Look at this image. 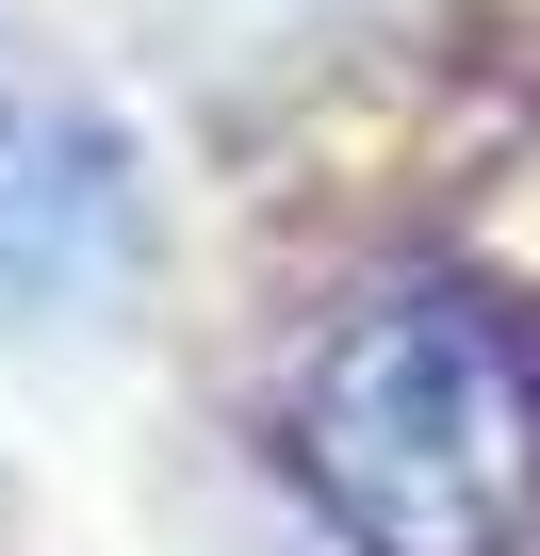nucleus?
<instances>
[{
  "label": "nucleus",
  "mask_w": 540,
  "mask_h": 556,
  "mask_svg": "<svg viewBox=\"0 0 540 556\" xmlns=\"http://www.w3.org/2000/svg\"><path fill=\"white\" fill-rule=\"evenodd\" d=\"M296 475L361 556H507L540 523V344L491 295H377L312 344Z\"/></svg>",
  "instance_id": "1"
}]
</instances>
